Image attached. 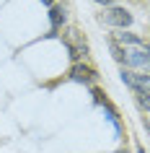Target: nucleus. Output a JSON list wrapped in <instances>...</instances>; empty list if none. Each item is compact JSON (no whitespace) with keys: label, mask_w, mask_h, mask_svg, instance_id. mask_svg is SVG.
<instances>
[{"label":"nucleus","mask_w":150,"mask_h":153,"mask_svg":"<svg viewBox=\"0 0 150 153\" xmlns=\"http://www.w3.org/2000/svg\"><path fill=\"white\" fill-rule=\"evenodd\" d=\"M117 153H127V151H117Z\"/></svg>","instance_id":"nucleus-13"},{"label":"nucleus","mask_w":150,"mask_h":153,"mask_svg":"<svg viewBox=\"0 0 150 153\" xmlns=\"http://www.w3.org/2000/svg\"><path fill=\"white\" fill-rule=\"evenodd\" d=\"M122 68L134 70V73H150V52L145 47H127Z\"/></svg>","instance_id":"nucleus-3"},{"label":"nucleus","mask_w":150,"mask_h":153,"mask_svg":"<svg viewBox=\"0 0 150 153\" xmlns=\"http://www.w3.org/2000/svg\"><path fill=\"white\" fill-rule=\"evenodd\" d=\"M67 24V8L65 5H60V3H55L52 8H49V36H57V31L62 29V26Z\"/></svg>","instance_id":"nucleus-6"},{"label":"nucleus","mask_w":150,"mask_h":153,"mask_svg":"<svg viewBox=\"0 0 150 153\" xmlns=\"http://www.w3.org/2000/svg\"><path fill=\"white\" fill-rule=\"evenodd\" d=\"M111 39L117 42V44H122V47H142L145 44V39H142L140 34H134V31H114Z\"/></svg>","instance_id":"nucleus-7"},{"label":"nucleus","mask_w":150,"mask_h":153,"mask_svg":"<svg viewBox=\"0 0 150 153\" xmlns=\"http://www.w3.org/2000/svg\"><path fill=\"white\" fill-rule=\"evenodd\" d=\"M93 3H98V5H103V8H111L117 0H93Z\"/></svg>","instance_id":"nucleus-10"},{"label":"nucleus","mask_w":150,"mask_h":153,"mask_svg":"<svg viewBox=\"0 0 150 153\" xmlns=\"http://www.w3.org/2000/svg\"><path fill=\"white\" fill-rule=\"evenodd\" d=\"M109 49H111V55H114V60H117L119 65H124V55H127V47H122V44H117V42L109 36Z\"/></svg>","instance_id":"nucleus-8"},{"label":"nucleus","mask_w":150,"mask_h":153,"mask_svg":"<svg viewBox=\"0 0 150 153\" xmlns=\"http://www.w3.org/2000/svg\"><path fill=\"white\" fill-rule=\"evenodd\" d=\"M119 78H122L124 86H129L134 94H150V73H134V70L122 68V70H119Z\"/></svg>","instance_id":"nucleus-5"},{"label":"nucleus","mask_w":150,"mask_h":153,"mask_svg":"<svg viewBox=\"0 0 150 153\" xmlns=\"http://www.w3.org/2000/svg\"><path fill=\"white\" fill-rule=\"evenodd\" d=\"M98 21L106 24V26H111L114 31H127V29L132 26L134 16L127 8H122V5H111V8H103L101 13H98Z\"/></svg>","instance_id":"nucleus-1"},{"label":"nucleus","mask_w":150,"mask_h":153,"mask_svg":"<svg viewBox=\"0 0 150 153\" xmlns=\"http://www.w3.org/2000/svg\"><path fill=\"white\" fill-rule=\"evenodd\" d=\"M67 78L72 83H83V86H96L98 81V70L91 68L88 62H72L70 70H67Z\"/></svg>","instance_id":"nucleus-4"},{"label":"nucleus","mask_w":150,"mask_h":153,"mask_svg":"<svg viewBox=\"0 0 150 153\" xmlns=\"http://www.w3.org/2000/svg\"><path fill=\"white\" fill-rule=\"evenodd\" d=\"M137 106L150 112V94H137Z\"/></svg>","instance_id":"nucleus-9"},{"label":"nucleus","mask_w":150,"mask_h":153,"mask_svg":"<svg viewBox=\"0 0 150 153\" xmlns=\"http://www.w3.org/2000/svg\"><path fill=\"white\" fill-rule=\"evenodd\" d=\"M41 5H47V8H52V5H55V0H41Z\"/></svg>","instance_id":"nucleus-11"},{"label":"nucleus","mask_w":150,"mask_h":153,"mask_svg":"<svg viewBox=\"0 0 150 153\" xmlns=\"http://www.w3.org/2000/svg\"><path fill=\"white\" fill-rule=\"evenodd\" d=\"M137 153H145V148H137Z\"/></svg>","instance_id":"nucleus-12"},{"label":"nucleus","mask_w":150,"mask_h":153,"mask_svg":"<svg viewBox=\"0 0 150 153\" xmlns=\"http://www.w3.org/2000/svg\"><path fill=\"white\" fill-rule=\"evenodd\" d=\"M62 44H65V49H67V55H70V60L72 62H83L88 57V42H86V36L78 31V29H67V31H62Z\"/></svg>","instance_id":"nucleus-2"}]
</instances>
